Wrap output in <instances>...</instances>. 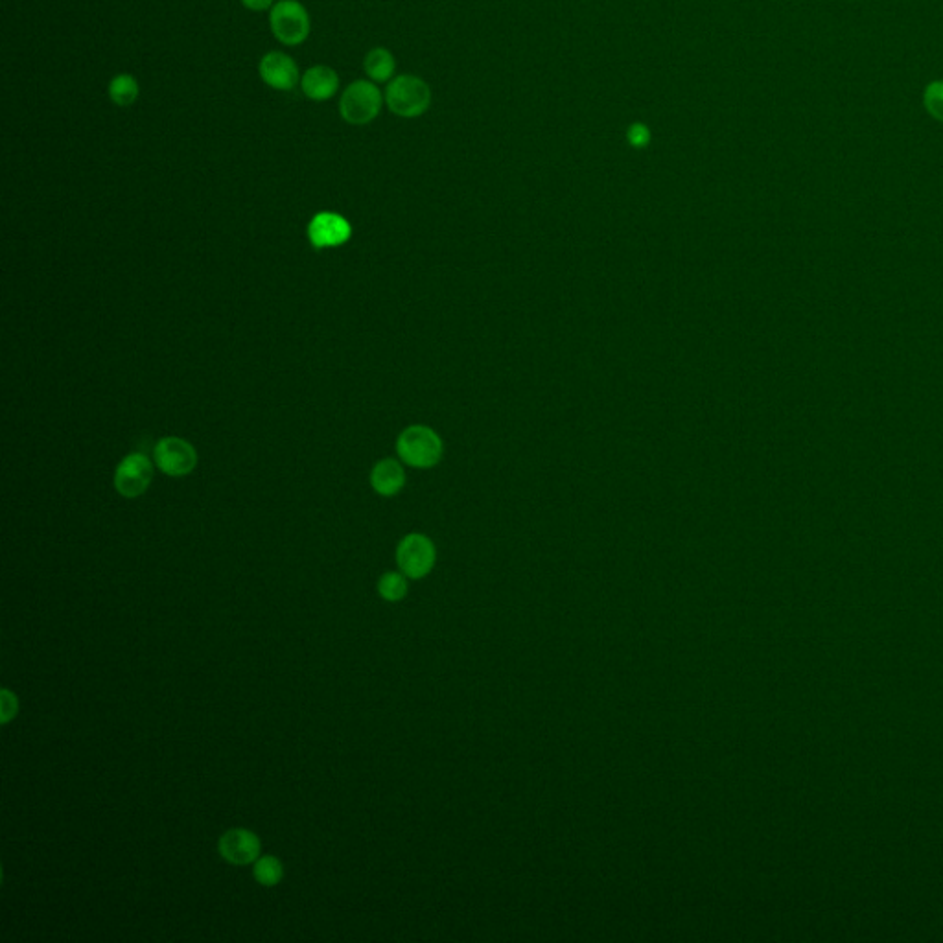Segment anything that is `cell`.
Wrapping results in <instances>:
<instances>
[{"label": "cell", "instance_id": "3", "mask_svg": "<svg viewBox=\"0 0 943 943\" xmlns=\"http://www.w3.org/2000/svg\"><path fill=\"white\" fill-rule=\"evenodd\" d=\"M400 459L415 468H431L443 457V441L428 426H409L396 441Z\"/></svg>", "mask_w": 943, "mask_h": 943}, {"label": "cell", "instance_id": "11", "mask_svg": "<svg viewBox=\"0 0 943 943\" xmlns=\"http://www.w3.org/2000/svg\"><path fill=\"white\" fill-rule=\"evenodd\" d=\"M301 89L304 96L314 102H325L339 91L338 72L326 65H315L306 70L301 78Z\"/></svg>", "mask_w": 943, "mask_h": 943}, {"label": "cell", "instance_id": "17", "mask_svg": "<svg viewBox=\"0 0 943 943\" xmlns=\"http://www.w3.org/2000/svg\"><path fill=\"white\" fill-rule=\"evenodd\" d=\"M378 592L387 601H400L408 594V583L400 573H385L378 583Z\"/></svg>", "mask_w": 943, "mask_h": 943}, {"label": "cell", "instance_id": "1", "mask_svg": "<svg viewBox=\"0 0 943 943\" xmlns=\"http://www.w3.org/2000/svg\"><path fill=\"white\" fill-rule=\"evenodd\" d=\"M385 105L400 118H419L430 109L431 89L415 74H398L385 87Z\"/></svg>", "mask_w": 943, "mask_h": 943}, {"label": "cell", "instance_id": "7", "mask_svg": "<svg viewBox=\"0 0 943 943\" xmlns=\"http://www.w3.org/2000/svg\"><path fill=\"white\" fill-rule=\"evenodd\" d=\"M153 479V465L144 454H129L115 472V489L124 498H139Z\"/></svg>", "mask_w": 943, "mask_h": 943}, {"label": "cell", "instance_id": "2", "mask_svg": "<svg viewBox=\"0 0 943 943\" xmlns=\"http://www.w3.org/2000/svg\"><path fill=\"white\" fill-rule=\"evenodd\" d=\"M384 93L371 80H358L350 83L341 94L339 115L352 126L371 124L380 115L384 107Z\"/></svg>", "mask_w": 943, "mask_h": 943}, {"label": "cell", "instance_id": "18", "mask_svg": "<svg viewBox=\"0 0 943 943\" xmlns=\"http://www.w3.org/2000/svg\"><path fill=\"white\" fill-rule=\"evenodd\" d=\"M652 133L647 124L634 122L627 129V142L634 150H645L651 144Z\"/></svg>", "mask_w": 943, "mask_h": 943}, {"label": "cell", "instance_id": "19", "mask_svg": "<svg viewBox=\"0 0 943 943\" xmlns=\"http://www.w3.org/2000/svg\"><path fill=\"white\" fill-rule=\"evenodd\" d=\"M0 717L2 724H8L19 711V702L10 689H2V702H0Z\"/></svg>", "mask_w": 943, "mask_h": 943}, {"label": "cell", "instance_id": "20", "mask_svg": "<svg viewBox=\"0 0 943 943\" xmlns=\"http://www.w3.org/2000/svg\"><path fill=\"white\" fill-rule=\"evenodd\" d=\"M242 4L251 12H266L275 6V0H242Z\"/></svg>", "mask_w": 943, "mask_h": 943}, {"label": "cell", "instance_id": "4", "mask_svg": "<svg viewBox=\"0 0 943 943\" xmlns=\"http://www.w3.org/2000/svg\"><path fill=\"white\" fill-rule=\"evenodd\" d=\"M271 32L286 47L303 45L310 35V13L299 0H280L269 15Z\"/></svg>", "mask_w": 943, "mask_h": 943}, {"label": "cell", "instance_id": "16", "mask_svg": "<svg viewBox=\"0 0 943 943\" xmlns=\"http://www.w3.org/2000/svg\"><path fill=\"white\" fill-rule=\"evenodd\" d=\"M923 107L936 122L943 124V80H932L923 89Z\"/></svg>", "mask_w": 943, "mask_h": 943}, {"label": "cell", "instance_id": "10", "mask_svg": "<svg viewBox=\"0 0 943 943\" xmlns=\"http://www.w3.org/2000/svg\"><path fill=\"white\" fill-rule=\"evenodd\" d=\"M315 247H338L350 238V223L336 212H319L308 227Z\"/></svg>", "mask_w": 943, "mask_h": 943}, {"label": "cell", "instance_id": "13", "mask_svg": "<svg viewBox=\"0 0 943 943\" xmlns=\"http://www.w3.org/2000/svg\"><path fill=\"white\" fill-rule=\"evenodd\" d=\"M363 69L374 83H389L395 78V56L384 47H376L363 59Z\"/></svg>", "mask_w": 943, "mask_h": 943}, {"label": "cell", "instance_id": "5", "mask_svg": "<svg viewBox=\"0 0 943 943\" xmlns=\"http://www.w3.org/2000/svg\"><path fill=\"white\" fill-rule=\"evenodd\" d=\"M153 459L161 472L174 478L187 476L198 465V454L194 446L179 437L161 439L153 450Z\"/></svg>", "mask_w": 943, "mask_h": 943}, {"label": "cell", "instance_id": "9", "mask_svg": "<svg viewBox=\"0 0 943 943\" xmlns=\"http://www.w3.org/2000/svg\"><path fill=\"white\" fill-rule=\"evenodd\" d=\"M220 855L236 866H245L260 857V839L249 829H229L218 844Z\"/></svg>", "mask_w": 943, "mask_h": 943}, {"label": "cell", "instance_id": "12", "mask_svg": "<svg viewBox=\"0 0 943 943\" xmlns=\"http://www.w3.org/2000/svg\"><path fill=\"white\" fill-rule=\"evenodd\" d=\"M373 489L382 496H395L406 485V472L395 459H384L371 472Z\"/></svg>", "mask_w": 943, "mask_h": 943}, {"label": "cell", "instance_id": "15", "mask_svg": "<svg viewBox=\"0 0 943 943\" xmlns=\"http://www.w3.org/2000/svg\"><path fill=\"white\" fill-rule=\"evenodd\" d=\"M282 875H284V868H282V864H280L277 857H273V855L258 857L257 862H255V879L260 885H279Z\"/></svg>", "mask_w": 943, "mask_h": 943}, {"label": "cell", "instance_id": "14", "mask_svg": "<svg viewBox=\"0 0 943 943\" xmlns=\"http://www.w3.org/2000/svg\"><path fill=\"white\" fill-rule=\"evenodd\" d=\"M139 93V82L129 74H118L109 83V98L113 100V104L120 105V107L135 104L137 98H139Z\"/></svg>", "mask_w": 943, "mask_h": 943}, {"label": "cell", "instance_id": "6", "mask_svg": "<svg viewBox=\"0 0 943 943\" xmlns=\"http://www.w3.org/2000/svg\"><path fill=\"white\" fill-rule=\"evenodd\" d=\"M396 562L404 575L420 579L430 573L435 564V548L430 538L424 535H408L396 549Z\"/></svg>", "mask_w": 943, "mask_h": 943}, {"label": "cell", "instance_id": "8", "mask_svg": "<svg viewBox=\"0 0 943 943\" xmlns=\"http://www.w3.org/2000/svg\"><path fill=\"white\" fill-rule=\"evenodd\" d=\"M258 72H260L262 82L269 85L271 89H275V91L288 93V91L295 89L297 83L301 82L297 63L288 54L277 52V50L269 52L262 58L260 65H258Z\"/></svg>", "mask_w": 943, "mask_h": 943}]
</instances>
